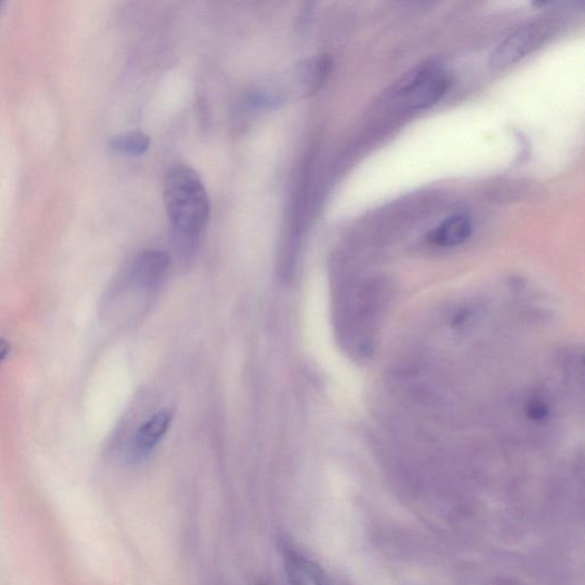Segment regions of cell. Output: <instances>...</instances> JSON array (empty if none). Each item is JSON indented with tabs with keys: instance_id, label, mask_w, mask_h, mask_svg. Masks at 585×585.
I'll return each instance as SVG.
<instances>
[{
	"instance_id": "obj_3",
	"label": "cell",
	"mask_w": 585,
	"mask_h": 585,
	"mask_svg": "<svg viewBox=\"0 0 585 585\" xmlns=\"http://www.w3.org/2000/svg\"><path fill=\"white\" fill-rule=\"evenodd\" d=\"M543 38H545V32L537 24L519 28L494 51L490 67L503 69L518 62L535 50Z\"/></svg>"
},
{
	"instance_id": "obj_5",
	"label": "cell",
	"mask_w": 585,
	"mask_h": 585,
	"mask_svg": "<svg viewBox=\"0 0 585 585\" xmlns=\"http://www.w3.org/2000/svg\"><path fill=\"white\" fill-rule=\"evenodd\" d=\"M173 413L165 409L155 414L150 420L136 433L129 449L132 462H140L147 457L169 430Z\"/></svg>"
},
{
	"instance_id": "obj_11",
	"label": "cell",
	"mask_w": 585,
	"mask_h": 585,
	"mask_svg": "<svg viewBox=\"0 0 585 585\" xmlns=\"http://www.w3.org/2000/svg\"><path fill=\"white\" fill-rule=\"evenodd\" d=\"M10 353V345L4 339L0 338V364L4 361Z\"/></svg>"
},
{
	"instance_id": "obj_10",
	"label": "cell",
	"mask_w": 585,
	"mask_h": 585,
	"mask_svg": "<svg viewBox=\"0 0 585 585\" xmlns=\"http://www.w3.org/2000/svg\"><path fill=\"white\" fill-rule=\"evenodd\" d=\"M526 414L535 423L545 422L549 416V406L542 399L533 398L526 405Z\"/></svg>"
},
{
	"instance_id": "obj_7",
	"label": "cell",
	"mask_w": 585,
	"mask_h": 585,
	"mask_svg": "<svg viewBox=\"0 0 585 585\" xmlns=\"http://www.w3.org/2000/svg\"><path fill=\"white\" fill-rule=\"evenodd\" d=\"M472 234L473 226L467 217L453 216L428 235V241L439 247H454L466 242Z\"/></svg>"
},
{
	"instance_id": "obj_6",
	"label": "cell",
	"mask_w": 585,
	"mask_h": 585,
	"mask_svg": "<svg viewBox=\"0 0 585 585\" xmlns=\"http://www.w3.org/2000/svg\"><path fill=\"white\" fill-rule=\"evenodd\" d=\"M285 566L290 585H328L323 569L296 552L286 551Z\"/></svg>"
},
{
	"instance_id": "obj_8",
	"label": "cell",
	"mask_w": 585,
	"mask_h": 585,
	"mask_svg": "<svg viewBox=\"0 0 585 585\" xmlns=\"http://www.w3.org/2000/svg\"><path fill=\"white\" fill-rule=\"evenodd\" d=\"M330 60L326 54L317 56L298 65V80L301 91L308 96L316 93L326 80Z\"/></svg>"
},
{
	"instance_id": "obj_1",
	"label": "cell",
	"mask_w": 585,
	"mask_h": 585,
	"mask_svg": "<svg viewBox=\"0 0 585 585\" xmlns=\"http://www.w3.org/2000/svg\"><path fill=\"white\" fill-rule=\"evenodd\" d=\"M167 216L185 235L199 232L211 215V204L198 173L187 165H177L163 181Z\"/></svg>"
},
{
	"instance_id": "obj_2",
	"label": "cell",
	"mask_w": 585,
	"mask_h": 585,
	"mask_svg": "<svg viewBox=\"0 0 585 585\" xmlns=\"http://www.w3.org/2000/svg\"><path fill=\"white\" fill-rule=\"evenodd\" d=\"M450 79L434 66L417 68L397 83L395 99L409 110H424L438 103L448 92Z\"/></svg>"
},
{
	"instance_id": "obj_4",
	"label": "cell",
	"mask_w": 585,
	"mask_h": 585,
	"mask_svg": "<svg viewBox=\"0 0 585 585\" xmlns=\"http://www.w3.org/2000/svg\"><path fill=\"white\" fill-rule=\"evenodd\" d=\"M169 266V255L161 250H147L133 261L123 278L125 284L151 291L159 286Z\"/></svg>"
},
{
	"instance_id": "obj_9",
	"label": "cell",
	"mask_w": 585,
	"mask_h": 585,
	"mask_svg": "<svg viewBox=\"0 0 585 585\" xmlns=\"http://www.w3.org/2000/svg\"><path fill=\"white\" fill-rule=\"evenodd\" d=\"M109 146L117 153L141 156L148 151L150 138L140 131L125 132L113 137Z\"/></svg>"
}]
</instances>
